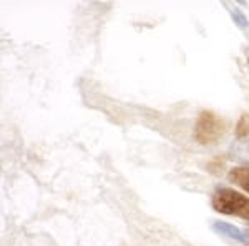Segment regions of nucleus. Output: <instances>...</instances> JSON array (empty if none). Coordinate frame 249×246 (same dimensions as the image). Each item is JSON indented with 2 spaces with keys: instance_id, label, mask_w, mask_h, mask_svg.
<instances>
[{
  "instance_id": "1",
  "label": "nucleus",
  "mask_w": 249,
  "mask_h": 246,
  "mask_svg": "<svg viewBox=\"0 0 249 246\" xmlns=\"http://www.w3.org/2000/svg\"><path fill=\"white\" fill-rule=\"evenodd\" d=\"M211 207L221 215L238 216L248 221L249 229V196H244L243 193L234 191L231 188H218L213 193Z\"/></svg>"
},
{
  "instance_id": "2",
  "label": "nucleus",
  "mask_w": 249,
  "mask_h": 246,
  "mask_svg": "<svg viewBox=\"0 0 249 246\" xmlns=\"http://www.w3.org/2000/svg\"><path fill=\"white\" fill-rule=\"evenodd\" d=\"M226 125L216 114L203 110L195 125V140L201 145H213L223 136Z\"/></svg>"
},
{
  "instance_id": "3",
  "label": "nucleus",
  "mask_w": 249,
  "mask_h": 246,
  "mask_svg": "<svg viewBox=\"0 0 249 246\" xmlns=\"http://www.w3.org/2000/svg\"><path fill=\"white\" fill-rule=\"evenodd\" d=\"M211 228H213V231H216L218 235L231 238V240H236V241H246L248 240L246 233H244L241 228L234 227V225H231V223H224V221H214Z\"/></svg>"
},
{
  "instance_id": "4",
  "label": "nucleus",
  "mask_w": 249,
  "mask_h": 246,
  "mask_svg": "<svg viewBox=\"0 0 249 246\" xmlns=\"http://www.w3.org/2000/svg\"><path fill=\"white\" fill-rule=\"evenodd\" d=\"M228 178L232 185L243 188L249 193V167H236L228 173Z\"/></svg>"
},
{
  "instance_id": "5",
  "label": "nucleus",
  "mask_w": 249,
  "mask_h": 246,
  "mask_svg": "<svg viewBox=\"0 0 249 246\" xmlns=\"http://www.w3.org/2000/svg\"><path fill=\"white\" fill-rule=\"evenodd\" d=\"M231 153L232 156H236L239 160H249V136L248 138L238 140V142L232 145Z\"/></svg>"
},
{
  "instance_id": "6",
  "label": "nucleus",
  "mask_w": 249,
  "mask_h": 246,
  "mask_svg": "<svg viewBox=\"0 0 249 246\" xmlns=\"http://www.w3.org/2000/svg\"><path fill=\"white\" fill-rule=\"evenodd\" d=\"M236 136L238 140H243V138H248L249 136V115H241L238 125H236Z\"/></svg>"
},
{
  "instance_id": "7",
  "label": "nucleus",
  "mask_w": 249,
  "mask_h": 246,
  "mask_svg": "<svg viewBox=\"0 0 249 246\" xmlns=\"http://www.w3.org/2000/svg\"><path fill=\"white\" fill-rule=\"evenodd\" d=\"M230 15H231L232 22H234L236 25L239 27V29H248V27H249V20H248V17H246V15H244L239 9L232 7V9H230Z\"/></svg>"
},
{
  "instance_id": "8",
  "label": "nucleus",
  "mask_w": 249,
  "mask_h": 246,
  "mask_svg": "<svg viewBox=\"0 0 249 246\" xmlns=\"http://www.w3.org/2000/svg\"><path fill=\"white\" fill-rule=\"evenodd\" d=\"M246 246H249V245H246Z\"/></svg>"
}]
</instances>
